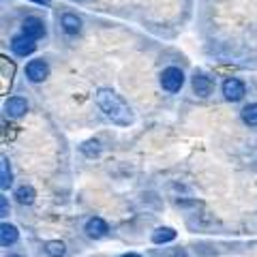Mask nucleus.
I'll return each instance as SVG.
<instances>
[{"label": "nucleus", "mask_w": 257, "mask_h": 257, "mask_svg": "<svg viewBox=\"0 0 257 257\" xmlns=\"http://www.w3.org/2000/svg\"><path fill=\"white\" fill-rule=\"evenodd\" d=\"M94 101L99 109L105 114V118H109L114 124L118 126H128L133 124V109L128 107V103L120 96L116 90H111V88H99L94 94Z\"/></svg>", "instance_id": "obj_1"}, {"label": "nucleus", "mask_w": 257, "mask_h": 257, "mask_svg": "<svg viewBox=\"0 0 257 257\" xmlns=\"http://www.w3.org/2000/svg\"><path fill=\"white\" fill-rule=\"evenodd\" d=\"M184 86V73L178 67H167L161 71V88L165 92H180Z\"/></svg>", "instance_id": "obj_2"}, {"label": "nucleus", "mask_w": 257, "mask_h": 257, "mask_svg": "<svg viewBox=\"0 0 257 257\" xmlns=\"http://www.w3.org/2000/svg\"><path fill=\"white\" fill-rule=\"evenodd\" d=\"M221 90H223V96H225V99L231 101V103H236V101H242V99H244L246 86H244L242 79H238V77H227V79L223 82Z\"/></svg>", "instance_id": "obj_3"}, {"label": "nucleus", "mask_w": 257, "mask_h": 257, "mask_svg": "<svg viewBox=\"0 0 257 257\" xmlns=\"http://www.w3.org/2000/svg\"><path fill=\"white\" fill-rule=\"evenodd\" d=\"M47 75H50V64H47V60L35 58V60H30L26 64V77H28V82L41 84V82H45V79H47Z\"/></svg>", "instance_id": "obj_4"}, {"label": "nucleus", "mask_w": 257, "mask_h": 257, "mask_svg": "<svg viewBox=\"0 0 257 257\" xmlns=\"http://www.w3.org/2000/svg\"><path fill=\"white\" fill-rule=\"evenodd\" d=\"M15 77V62L7 56H0V94H9Z\"/></svg>", "instance_id": "obj_5"}, {"label": "nucleus", "mask_w": 257, "mask_h": 257, "mask_svg": "<svg viewBox=\"0 0 257 257\" xmlns=\"http://www.w3.org/2000/svg\"><path fill=\"white\" fill-rule=\"evenodd\" d=\"M37 50V43L35 39H30L26 35H18L11 39V52L15 56H20V58H26V56H32Z\"/></svg>", "instance_id": "obj_6"}, {"label": "nucleus", "mask_w": 257, "mask_h": 257, "mask_svg": "<svg viewBox=\"0 0 257 257\" xmlns=\"http://www.w3.org/2000/svg\"><path fill=\"white\" fill-rule=\"evenodd\" d=\"M191 88H193V92H195L197 96L206 99V96L212 94L214 82H212V77H208L206 73H195V75H193V79H191Z\"/></svg>", "instance_id": "obj_7"}, {"label": "nucleus", "mask_w": 257, "mask_h": 257, "mask_svg": "<svg viewBox=\"0 0 257 257\" xmlns=\"http://www.w3.org/2000/svg\"><path fill=\"white\" fill-rule=\"evenodd\" d=\"M84 231H86V236L88 238H94V240H101V238H105L107 236V223L101 219V216H90V219L86 221L84 225Z\"/></svg>", "instance_id": "obj_8"}, {"label": "nucleus", "mask_w": 257, "mask_h": 257, "mask_svg": "<svg viewBox=\"0 0 257 257\" xmlns=\"http://www.w3.org/2000/svg\"><path fill=\"white\" fill-rule=\"evenodd\" d=\"M28 111V101L24 99V96H9V99L5 101V114L9 118H22L24 114Z\"/></svg>", "instance_id": "obj_9"}, {"label": "nucleus", "mask_w": 257, "mask_h": 257, "mask_svg": "<svg viewBox=\"0 0 257 257\" xmlns=\"http://www.w3.org/2000/svg\"><path fill=\"white\" fill-rule=\"evenodd\" d=\"M22 35H26L30 39H41L45 37V24L43 20H39V18H26L22 22Z\"/></svg>", "instance_id": "obj_10"}, {"label": "nucleus", "mask_w": 257, "mask_h": 257, "mask_svg": "<svg viewBox=\"0 0 257 257\" xmlns=\"http://www.w3.org/2000/svg\"><path fill=\"white\" fill-rule=\"evenodd\" d=\"M60 26H62V30L67 32L69 37H75V35L82 32V20H79L75 13H62Z\"/></svg>", "instance_id": "obj_11"}, {"label": "nucleus", "mask_w": 257, "mask_h": 257, "mask_svg": "<svg viewBox=\"0 0 257 257\" xmlns=\"http://www.w3.org/2000/svg\"><path fill=\"white\" fill-rule=\"evenodd\" d=\"M20 240V231H18V227L15 225H11V223H3L0 225V244H3L5 248L7 246H13L15 242Z\"/></svg>", "instance_id": "obj_12"}, {"label": "nucleus", "mask_w": 257, "mask_h": 257, "mask_svg": "<svg viewBox=\"0 0 257 257\" xmlns=\"http://www.w3.org/2000/svg\"><path fill=\"white\" fill-rule=\"evenodd\" d=\"M35 197H37V191L30 187V184H22V187L15 189V199L18 204L22 206H32L35 204Z\"/></svg>", "instance_id": "obj_13"}, {"label": "nucleus", "mask_w": 257, "mask_h": 257, "mask_svg": "<svg viewBox=\"0 0 257 257\" xmlns=\"http://www.w3.org/2000/svg\"><path fill=\"white\" fill-rule=\"evenodd\" d=\"M172 240H176V229L174 227L163 225V227H157L155 231H152V242L155 244H167V242H172Z\"/></svg>", "instance_id": "obj_14"}, {"label": "nucleus", "mask_w": 257, "mask_h": 257, "mask_svg": "<svg viewBox=\"0 0 257 257\" xmlns=\"http://www.w3.org/2000/svg\"><path fill=\"white\" fill-rule=\"evenodd\" d=\"M13 184V172H11V165H9V159L3 157L0 159V187L5 191Z\"/></svg>", "instance_id": "obj_15"}, {"label": "nucleus", "mask_w": 257, "mask_h": 257, "mask_svg": "<svg viewBox=\"0 0 257 257\" xmlns=\"http://www.w3.org/2000/svg\"><path fill=\"white\" fill-rule=\"evenodd\" d=\"M101 150H103V146H101V142H99V140H86L82 146H79V152H82L84 157H88V159L99 157V155H101Z\"/></svg>", "instance_id": "obj_16"}, {"label": "nucleus", "mask_w": 257, "mask_h": 257, "mask_svg": "<svg viewBox=\"0 0 257 257\" xmlns=\"http://www.w3.org/2000/svg\"><path fill=\"white\" fill-rule=\"evenodd\" d=\"M240 118H242V122L246 126L257 128V103H248V105H244L242 111H240Z\"/></svg>", "instance_id": "obj_17"}, {"label": "nucleus", "mask_w": 257, "mask_h": 257, "mask_svg": "<svg viewBox=\"0 0 257 257\" xmlns=\"http://www.w3.org/2000/svg\"><path fill=\"white\" fill-rule=\"evenodd\" d=\"M45 253L50 257H64L67 253V246L60 240H50V242H45Z\"/></svg>", "instance_id": "obj_18"}, {"label": "nucleus", "mask_w": 257, "mask_h": 257, "mask_svg": "<svg viewBox=\"0 0 257 257\" xmlns=\"http://www.w3.org/2000/svg\"><path fill=\"white\" fill-rule=\"evenodd\" d=\"M0 212H3V214H0V216H3V219H7V216H9V212H11L9 202H7V197H5V195L0 197Z\"/></svg>", "instance_id": "obj_19"}, {"label": "nucleus", "mask_w": 257, "mask_h": 257, "mask_svg": "<svg viewBox=\"0 0 257 257\" xmlns=\"http://www.w3.org/2000/svg\"><path fill=\"white\" fill-rule=\"evenodd\" d=\"M28 3H35V5H52V0H28Z\"/></svg>", "instance_id": "obj_20"}, {"label": "nucleus", "mask_w": 257, "mask_h": 257, "mask_svg": "<svg viewBox=\"0 0 257 257\" xmlns=\"http://www.w3.org/2000/svg\"><path fill=\"white\" fill-rule=\"evenodd\" d=\"M120 257H142V255H138V253H124V255H120Z\"/></svg>", "instance_id": "obj_21"}, {"label": "nucleus", "mask_w": 257, "mask_h": 257, "mask_svg": "<svg viewBox=\"0 0 257 257\" xmlns=\"http://www.w3.org/2000/svg\"><path fill=\"white\" fill-rule=\"evenodd\" d=\"M7 257H24V255H20V253H9Z\"/></svg>", "instance_id": "obj_22"}]
</instances>
